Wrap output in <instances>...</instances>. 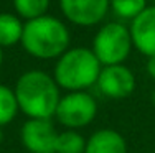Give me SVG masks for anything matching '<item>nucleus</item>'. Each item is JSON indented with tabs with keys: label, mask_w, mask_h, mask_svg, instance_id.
Here are the masks:
<instances>
[{
	"label": "nucleus",
	"mask_w": 155,
	"mask_h": 153,
	"mask_svg": "<svg viewBox=\"0 0 155 153\" xmlns=\"http://www.w3.org/2000/svg\"><path fill=\"white\" fill-rule=\"evenodd\" d=\"M147 72L152 79H155V56H150L147 61Z\"/></svg>",
	"instance_id": "obj_16"
},
{
	"label": "nucleus",
	"mask_w": 155,
	"mask_h": 153,
	"mask_svg": "<svg viewBox=\"0 0 155 153\" xmlns=\"http://www.w3.org/2000/svg\"><path fill=\"white\" fill-rule=\"evenodd\" d=\"M109 5L120 18L134 20L147 8V0H109Z\"/></svg>",
	"instance_id": "obj_15"
},
{
	"label": "nucleus",
	"mask_w": 155,
	"mask_h": 153,
	"mask_svg": "<svg viewBox=\"0 0 155 153\" xmlns=\"http://www.w3.org/2000/svg\"><path fill=\"white\" fill-rule=\"evenodd\" d=\"M2 61H3V51L0 48V68H2Z\"/></svg>",
	"instance_id": "obj_17"
},
{
	"label": "nucleus",
	"mask_w": 155,
	"mask_h": 153,
	"mask_svg": "<svg viewBox=\"0 0 155 153\" xmlns=\"http://www.w3.org/2000/svg\"><path fill=\"white\" fill-rule=\"evenodd\" d=\"M18 110L20 109H18V102L13 89H10L5 84H0V127L12 122L17 117Z\"/></svg>",
	"instance_id": "obj_12"
},
{
	"label": "nucleus",
	"mask_w": 155,
	"mask_h": 153,
	"mask_svg": "<svg viewBox=\"0 0 155 153\" xmlns=\"http://www.w3.org/2000/svg\"><path fill=\"white\" fill-rule=\"evenodd\" d=\"M152 2H155V0H152Z\"/></svg>",
	"instance_id": "obj_20"
},
{
	"label": "nucleus",
	"mask_w": 155,
	"mask_h": 153,
	"mask_svg": "<svg viewBox=\"0 0 155 153\" xmlns=\"http://www.w3.org/2000/svg\"><path fill=\"white\" fill-rule=\"evenodd\" d=\"M97 114V104L86 91H74L61 97L56 107L58 122L71 130L89 125Z\"/></svg>",
	"instance_id": "obj_5"
},
{
	"label": "nucleus",
	"mask_w": 155,
	"mask_h": 153,
	"mask_svg": "<svg viewBox=\"0 0 155 153\" xmlns=\"http://www.w3.org/2000/svg\"><path fill=\"white\" fill-rule=\"evenodd\" d=\"M132 45L147 58L155 56V5L147 7L132 20L130 25Z\"/></svg>",
	"instance_id": "obj_9"
},
{
	"label": "nucleus",
	"mask_w": 155,
	"mask_h": 153,
	"mask_svg": "<svg viewBox=\"0 0 155 153\" xmlns=\"http://www.w3.org/2000/svg\"><path fill=\"white\" fill-rule=\"evenodd\" d=\"M13 7L18 15L28 21L45 15L50 7V0H13Z\"/></svg>",
	"instance_id": "obj_14"
},
{
	"label": "nucleus",
	"mask_w": 155,
	"mask_h": 153,
	"mask_svg": "<svg viewBox=\"0 0 155 153\" xmlns=\"http://www.w3.org/2000/svg\"><path fill=\"white\" fill-rule=\"evenodd\" d=\"M3 142V130H2V127H0V143Z\"/></svg>",
	"instance_id": "obj_18"
},
{
	"label": "nucleus",
	"mask_w": 155,
	"mask_h": 153,
	"mask_svg": "<svg viewBox=\"0 0 155 153\" xmlns=\"http://www.w3.org/2000/svg\"><path fill=\"white\" fill-rule=\"evenodd\" d=\"M21 46L27 53L40 59L60 58L69 46V31L54 17H38L23 25Z\"/></svg>",
	"instance_id": "obj_2"
},
{
	"label": "nucleus",
	"mask_w": 155,
	"mask_h": 153,
	"mask_svg": "<svg viewBox=\"0 0 155 153\" xmlns=\"http://www.w3.org/2000/svg\"><path fill=\"white\" fill-rule=\"evenodd\" d=\"M130 30L119 21H110L99 28L94 36L93 53L99 59L101 66L122 64L130 54L132 48Z\"/></svg>",
	"instance_id": "obj_4"
},
{
	"label": "nucleus",
	"mask_w": 155,
	"mask_h": 153,
	"mask_svg": "<svg viewBox=\"0 0 155 153\" xmlns=\"http://www.w3.org/2000/svg\"><path fill=\"white\" fill-rule=\"evenodd\" d=\"M101 69V63L93 49L84 46L71 48L58 58V63L54 66V81L60 87L69 92L84 91L97 82Z\"/></svg>",
	"instance_id": "obj_3"
},
{
	"label": "nucleus",
	"mask_w": 155,
	"mask_h": 153,
	"mask_svg": "<svg viewBox=\"0 0 155 153\" xmlns=\"http://www.w3.org/2000/svg\"><path fill=\"white\" fill-rule=\"evenodd\" d=\"M97 87L109 99H125L135 89V76L124 64L104 66L99 72Z\"/></svg>",
	"instance_id": "obj_7"
},
{
	"label": "nucleus",
	"mask_w": 155,
	"mask_h": 153,
	"mask_svg": "<svg viewBox=\"0 0 155 153\" xmlns=\"http://www.w3.org/2000/svg\"><path fill=\"white\" fill-rule=\"evenodd\" d=\"M84 153H127V143L119 132L102 129L86 140Z\"/></svg>",
	"instance_id": "obj_10"
},
{
	"label": "nucleus",
	"mask_w": 155,
	"mask_h": 153,
	"mask_svg": "<svg viewBox=\"0 0 155 153\" xmlns=\"http://www.w3.org/2000/svg\"><path fill=\"white\" fill-rule=\"evenodd\" d=\"M20 138L30 153H56L58 132L50 119H30L25 122Z\"/></svg>",
	"instance_id": "obj_6"
},
{
	"label": "nucleus",
	"mask_w": 155,
	"mask_h": 153,
	"mask_svg": "<svg viewBox=\"0 0 155 153\" xmlns=\"http://www.w3.org/2000/svg\"><path fill=\"white\" fill-rule=\"evenodd\" d=\"M86 140L76 130H64L58 133L56 138V153H84Z\"/></svg>",
	"instance_id": "obj_13"
},
{
	"label": "nucleus",
	"mask_w": 155,
	"mask_h": 153,
	"mask_svg": "<svg viewBox=\"0 0 155 153\" xmlns=\"http://www.w3.org/2000/svg\"><path fill=\"white\" fill-rule=\"evenodd\" d=\"M23 23L12 13H0V48L12 46L21 41Z\"/></svg>",
	"instance_id": "obj_11"
},
{
	"label": "nucleus",
	"mask_w": 155,
	"mask_h": 153,
	"mask_svg": "<svg viewBox=\"0 0 155 153\" xmlns=\"http://www.w3.org/2000/svg\"><path fill=\"white\" fill-rule=\"evenodd\" d=\"M152 104L155 105V91H153V92H152Z\"/></svg>",
	"instance_id": "obj_19"
},
{
	"label": "nucleus",
	"mask_w": 155,
	"mask_h": 153,
	"mask_svg": "<svg viewBox=\"0 0 155 153\" xmlns=\"http://www.w3.org/2000/svg\"><path fill=\"white\" fill-rule=\"evenodd\" d=\"M63 15L78 27H93L106 17L109 0H60Z\"/></svg>",
	"instance_id": "obj_8"
},
{
	"label": "nucleus",
	"mask_w": 155,
	"mask_h": 153,
	"mask_svg": "<svg viewBox=\"0 0 155 153\" xmlns=\"http://www.w3.org/2000/svg\"><path fill=\"white\" fill-rule=\"evenodd\" d=\"M18 109L30 119H50L60 102V86L45 71L31 69L18 78L15 84Z\"/></svg>",
	"instance_id": "obj_1"
}]
</instances>
